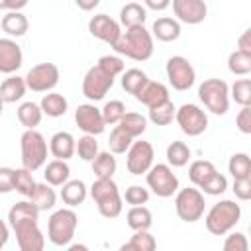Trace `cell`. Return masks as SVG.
<instances>
[{
    "instance_id": "1",
    "label": "cell",
    "mask_w": 251,
    "mask_h": 251,
    "mask_svg": "<svg viewBox=\"0 0 251 251\" xmlns=\"http://www.w3.org/2000/svg\"><path fill=\"white\" fill-rule=\"evenodd\" d=\"M118 55H124L133 61H147L153 55V37L145 25L129 27L122 31L120 39L112 47Z\"/></svg>"
},
{
    "instance_id": "2",
    "label": "cell",
    "mask_w": 251,
    "mask_h": 251,
    "mask_svg": "<svg viewBox=\"0 0 251 251\" xmlns=\"http://www.w3.org/2000/svg\"><path fill=\"white\" fill-rule=\"evenodd\" d=\"M90 196L96 202L102 218L114 220L122 214L124 200L120 196V190H118V184L114 182V178H96L90 186Z\"/></svg>"
},
{
    "instance_id": "3",
    "label": "cell",
    "mask_w": 251,
    "mask_h": 251,
    "mask_svg": "<svg viewBox=\"0 0 251 251\" xmlns=\"http://www.w3.org/2000/svg\"><path fill=\"white\" fill-rule=\"evenodd\" d=\"M241 218V208L235 200H220L206 214V229L212 235L229 233Z\"/></svg>"
},
{
    "instance_id": "4",
    "label": "cell",
    "mask_w": 251,
    "mask_h": 251,
    "mask_svg": "<svg viewBox=\"0 0 251 251\" xmlns=\"http://www.w3.org/2000/svg\"><path fill=\"white\" fill-rule=\"evenodd\" d=\"M20 151H22V165L27 171H37L47 161V141L37 129H25L20 137Z\"/></svg>"
},
{
    "instance_id": "5",
    "label": "cell",
    "mask_w": 251,
    "mask_h": 251,
    "mask_svg": "<svg viewBox=\"0 0 251 251\" xmlns=\"http://www.w3.org/2000/svg\"><path fill=\"white\" fill-rule=\"evenodd\" d=\"M78 226V216L73 208L55 210L47 222V237L53 245H69L75 237Z\"/></svg>"
},
{
    "instance_id": "6",
    "label": "cell",
    "mask_w": 251,
    "mask_h": 251,
    "mask_svg": "<svg viewBox=\"0 0 251 251\" xmlns=\"http://www.w3.org/2000/svg\"><path fill=\"white\" fill-rule=\"evenodd\" d=\"M198 98L216 116H224L229 110V86L222 78H206L198 86Z\"/></svg>"
},
{
    "instance_id": "7",
    "label": "cell",
    "mask_w": 251,
    "mask_h": 251,
    "mask_svg": "<svg viewBox=\"0 0 251 251\" xmlns=\"http://www.w3.org/2000/svg\"><path fill=\"white\" fill-rule=\"evenodd\" d=\"M204 208H206V200L198 188H180L176 192L175 210L182 222H186V224L198 222L204 216Z\"/></svg>"
},
{
    "instance_id": "8",
    "label": "cell",
    "mask_w": 251,
    "mask_h": 251,
    "mask_svg": "<svg viewBox=\"0 0 251 251\" xmlns=\"http://www.w3.org/2000/svg\"><path fill=\"white\" fill-rule=\"evenodd\" d=\"M147 186L151 188L153 194L159 198H171L173 194L178 192V178L173 173V169L167 163H157L153 165L147 173Z\"/></svg>"
},
{
    "instance_id": "9",
    "label": "cell",
    "mask_w": 251,
    "mask_h": 251,
    "mask_svg": "<svg viewBox=\"0 0 251 251\" xmlns=\"http://www.w3.org/2000/svg\"><path fill=\"white\" fill-rule=\"evenodd\" d=\"M175 120L180 131L188 137H198L208 129V116L196 104H182L175 112Z\"/></svg>"
},
{
    "instance_id": "10",
    "label": "cell",
    "mask_w": 251,
    "mask_h": 251,
    "mask_svg": "<svg viewBox=\"0 0 251 251\" xmlns=\"http://www.w3.org/2000/svg\"><path fill=\"white\" fill-rule=\"evenodd\" d=\"M165 71H167V78H169V84L178 90V92H184L188 90L194 80H196V71L194 67L190 65V61L182 55H175L167 61L165 65Z\"/></svg>"
},
{
    "instance_id": "11",
    "label": "cell",
    "mask_w": 251,
    "mask_h": 251,
    "mask_svg": "<svg viewBox=\"0 0 251 251\" xmlns=\"http://www.w3.org/2000/svg\"><path fill=\"white\" fill-rule=\"evenodd\" d=\"M24 80L31 92H51L59 82V67L55 63H39L27 71Z\"/></svg>"
},
{
    "instance_id": "12",
    "label": "cell",
    "mask_w": 251,
    "mask_h": 251,
    "mask_svg": "<svg viewBox=\"0 0 251 251\" xmlns=\"http://www.w3.org/2000/svg\"><path fill=\"white\" fill-rule=\"evenodd\" d=\"M16 233V241L20 251H43L45 235L37 226V220H22L10 226Z\"/></svg>"
},
{
    "instance_id": "13",
    "label": "cell",
    "mask_w": 251,
    "mask_h": 251,
    "mask_svg": "<svg viewBox=\"0 0 251 251\" xmlns=\"http://www.w3.org/2000/svg\"><path fill=\"white\" fill-rule=\"evenodd\" d=\"M114 86V76L106 75L100 67H90L82 78V94L90 100V102H98L102 100L108 90Z\"/></svg>"
},
{
    "instance_id": "14",
    "label": "cell",
    "mask_w": 251,
    "mask_h": 251,
    "mask_svg": "<svg viewBox=\"0 0 251 251\" xmlns=\"http://www.w3.org/2000/svg\"><path fill=\"white\" fill-rule=\"evenodd\" d=\"M153 157H155V149L149 141H133L131 147L127 149V157H126V167L131 175L139 176L145 175L151 167H153Z\"/></svg>"
},
{
    "instance_id": "15",
    "label": "cell",
    "mask_w": 251,
    "mask_h": 251,
    "mask_svg": "<svg viewBox=\"0 0 251 251\" xmlns=\"http://www.w3.org/2000/svg\"><path fill=\"white\" fill-rule=\"evenodd\" d=\"M75 122L78 126L80 131H84V135H100L106 129L104 118L100 108H96L94 104H80L75 110Z\"/></svg>"
},
{
    "instance_id": "16",
    "label": "cell",
    "mask_w": 251,
    "mask_h": 251,
    "mask_svg": "<svg viewBox=\"0 0 251 251\" xmlns=\"http://www.w3.org/2000/svg\"><path fill=\"white\" fill-rule=\"evenodd\" d=\"M88 31H90L92 37L108 43L110 47H114V43L122 35L120 24L114 18H110L108 14H96V16H92L90 22H88Z\"/></svg>"
},
{
    "instance_id": "17",
    "label": "cell",
    "mask_w": 251,
    "mask_h": 251,
    "mask_svg": "<svg viewBox=\"0 0 251 251\" xmlns=\"http://www.w3.org/2000/svg\"><path fill=\"white\" fill-rule=\"evenodd\" d=\"M173 12L176 16V22L196 25L206 20L208 6L202 0H173Z\"/></svg>"
},
{
    "instance_id": "18",
    "label": "cell",
    "mask_w": 251,
    "mask_h": 251,
    "mask_svg": "<svg viewBox=\"0 0 251 251\" xmlns=\"http://www.w3.org/2000/svg\"><path fill=\"white\" fill-rule=\"evenodd\" d=\"M22 63H24L22 47L10 37H0V73L14 75L22 67Z\"/></svg>"
},
{
    "instance_id": "19",
    "label": "cell",
    "mask_w": 251,
    "mask_h": 251,
    "mask_svg": "<svg viewBox=\"0 0 251 251\" xmlns=\"http://www.w3.org/2000/svg\"><path fill=\"white\" fill-rule=\"evenodd\" d=\"M137 102H141L143 106H147L149 110L155 106H161L165 102H169V88L163 82H155V80H147V84L141 88V92L135 96Z\"/></svg>"
},
{
    "instance_id": "20",
    "label": "cell",
    "mask_w": 251,
    "mask_h": 251,
    "mask_svg": "<svg viewBox=\"0 0 251 251\" xmlns=\"http://www.w3.org/2000/svg\"><path fill=\"white\" fill-rule=\"evenodd\" d=\"M76 149V139L73 137V133L69 131H57L51 135L49 139V153L57 159V161H67L75 155Z\"/></svg>"
},
{
    "instance_id": "21",
    "label": "cell",
    "mask_w": 251,
    "mask_h": 251,
    "mask_svg": "<svg viewBox=\"0 0 251 251\" xmlns=\"http://www.w3.org/2000/svg\"><path fill=\"white\" fill-rule=\"evenodd\" d=\"M149 33H151V37H157L163 43H171V41H176L180 37V24L175 18L161 16L153 22V27Z\"/></svg>"
},
{
    "instance_id": "22",
    "label": "cell",
    "mask_w": 251,
    "mask_h": 251,
    "mask_svg": "<svg viewBox=\"0 0 251 251\" xmlns=\"http://www.w3.org/2000/svg\"><path fill=\"white\" fill-rule=\"evenodd\" d=\"M27 86H25V80L18 75H10L2 84H0V100L4 104H14L18 100L24 98Z\"/></svg>"
},
{
    "instance_id": "23",
    "label": "cell",
    "mask_w": 251,
    "mask_h": 251,
    "mask_svg": "<svg viewBox=\"0 0 251 251\" xmlns=\"http://www.w3.org/2000/svg\"><path fill=\"white\" fill-rule=\"evenodd\" d=\"M27 198H29V202L39 212L53 210L55 208V202H57V194H55V190L47 182H35V188L31 190V194Z\"/></svg>"
},
{
    "instance_id": "24",
    "label": "cell",
    "mask_w": 251,
    "mask_h": 251,
    "mask_svg": "<svg viewBox=\"0 0 251 251\" xmlns=\"http://www.w3.org/2000/svg\"><path fill=\"white\" fill-rule=\"evenodd\" d=\"M145 20H147V10L139 2H127L120 10V24L126 29L137 27V25H145Z\"/></svg>"
},
{
    "instance_id": "25",
    "label": "cell",
    "mask_w": 251,
    "mask_h": 251,
    "mask_svg": "<svg viewBox=\"0 0 251 251\" xmlns=\"http://www.w3.org/2000/svg\"><path fill=\"white\" fill-rule=\"evenodd\" d=\"M39 108H41V112L47 114L49 118H61V116L67 114L69 102H67V98H65L63 94H59V92H47V94H43V98H41V102H39Z\"/></svg>"
},
{
    "instance_id": "26",
    "label": "cell",
    "mask_w": 251,
    "mask_h": 251,
    "mask_svg": "<svg viewBox=\"0 0 251 251\" xmlns=\"http://www.w3.org/2000/svg\"><path fill=\"white\" fill-rule=\"evenodd\" d=\"M71 176V169L67 165V161H49L45 165V171H43V178L49 186H63Z\"/></svg>"
},
{
    "instance_id": "27",
    "label": "cell",
    "mask_w": 251,
    "mask_h": 251,
    "mask_svg": "<svg viewBox=\"0 0 251 251\" xmlns=\"http://www.w3.org/2000/svg\"><path fill=\"white\" fill-rule=\"evenodd\" d=\"M86 198V184L80 180V178H73V180H67L61 188V200L69 206V208H75L78 204H82Z\"/></svg>"
},
{
    "instance_id": "28",
    "label": "cell",
    "mask_w": 251,
    "mask_h": 251,
    "mask_svg": "<svg viewBox=\"0 0 251 251\" xmlns=\"http://www.w3.org/2000/svg\"><path fill=\"white\" fill-rule=\"evenodd\" d=\"M126 220L133 231H149L153 226V214L145 206H131L126 214Z\"/></svg>"
},
{
    "instance_id": "29",
    "label": "cell",
    "mask_w": 251,
    "mask_h": 251,
    "mask_svg": "<svg viewBox=\"0 0 251 251\" xmlns=\"http://www.w3.org/2000/svg\"><path fill=\"white\" fill-rule=\"evenodd\" d=\"M27 27H29V22H27L25 14H22V12H6L2 18V29L10 35V39L25 35Z\"/></svg>"
},
{
    "instance_id": "30",
    "label": "cell",
    "mask_w": 251,
    "mask_h": 251,
    "mask_svg": "<svg viewBox=\"0 0 251 251\" xmlns=\"http://www.w3.org/2000/svg\"><path fill=\"white\" fill-rule=\"evenodd\" d=\"M118 127L124 129L131 139H135V137H139V135L145 133V129H147V118L143 114H137V112H126L124 118L120 120Z\"/></svg>"
},
{
    "instance_id": "31",
    "label": "cell",
    "mask_w": 251,
    "mask_h": 251,
    "mask_svg": "<svg viewBox=\"0 0 251 251\" xmlns=\"http://www.w3.org/2000/svg\"><path fill=\"white\" fill-rule=\"evenodd\" d=\"M116 169H118V163L110 151H100L92 161V173L96 178H112Z\"/></svg>"
},
{
    "instance_id": "32",
    "label": "cell",
    "mask_w": 251,
    "mask_h": 251,
    "mask_svg": "<svg viewBox=\"0 0 251 251\" xmlns=\"http://www.w3.org/2000/svg\"><path fill=\"white\" fill-rule=\"evenodd\" d=\"M43 112L39 108V104L35 102H24L18 108V122L25 127V129H35L41 124Z\"/></svg>"
},
{
    "instance_id": "33",
    "label": "cell",
    "mask_w": 251,
    "mask_h": 251,
    "mask_svg": "<svg viewBox=\"0 0 251 251\" xmlns=\"http://www.w3.org/2000/svg\"><path fill=\"white\" fill-rule=\"evenodd\" d=\"M216 173V167L212 161H206V159H198V161H192L190 167H188V178L194 186H202L212 175Z\"/></svg>"
},
{
    "instance_id": "34",
    "label": "cell",
    "mask_w": 251,
    "mask_h": 251,
    "mask_svg": "<svg viewBox=\"0 0 251 251\" xmlns=\"http://www.w3.org/2000/svg\"><path fill=\"white\" fill-rule=\"evenodd\" d=\"M147 80L149 78L141 69H127L122 73V88L133 96H137L141 92V88L147 84Z\"/></svg>"
},
{
    "instance_id": "35",
    "label": "cell",
    "mask_w": 251,
    "mask_h": 251,
    "mask_svg": "<svg viewBox=\"0 0 251 251\" xmlns=\"http://www.w3.org/2000/svg\"><path fill=\"white\" fill-rule=\"evenodd\" d=\"M190 155H192V151L184 141H173L167 147V165L171 169L173 167H184L190 161Z\"/></svg>"
},
{
    "instance_id": "36",
    "label": "cell",
    "mask_w": 251,
    "mask_h": 251,
    "mask_svg": "<svg viewBox=\"0 0 251 251\" xmlns=\"http://www.w3.org/2000/svg\"><path fill=\"white\" fill-rule=\"evenodd\" d=\"M37 218H39V210L29 200L16 202L8 210V226H12L16 222H22V220H37Z\"/></svg>"
},
{
    "instance_id": "37",
    "label": "cell",
    "mask_w": 251,
    "mask_h": 251,
    "mask_svg": "<svg viewBox=\"0 0 251 251\" xmlns=\"http://www.w3.org/2000/svg\"><path fill=\"white\" fill-rule=\"evenodd\" d=\"M227 171L235 178H251V159L247 153H233L227 163Z\"/></svg>"
},
{
    "instance_id": "38",
    "label": "cell",
    "mask_w": 251,
    "mask_h": 251,
    "mask_svg": "<svg viewBox=\"0 0 251 251\" xmlns=\"http://www.w3.org/2000/svg\"><path fill=\"white\" fill-rule=\"evenodd\" d=\"M227 69L231 75L237 76H247L251 73V55L239 53V51H231L227 57Z\"/></svg>"
},
{
    "instance_id": "39",
    "label": "cell",
    "mask_w": 251,
    "mask_h": 251,
    "mask_svg": "<svg viewBox=\"0 0 251 251\" xmlns=\"http://www.w3.org/2000/svg\"><path fill=\"white\" fill-rule=\"evenodd\" d=\"M131 143H133V139H131L124 129H120L118 126L112 129L110 139H108V147H110V153H112V155L127 153V149L131 147Z\"/></svg>"
},
{
    "instance_id": "40",
    "label": "cell",
    "mask_w": 251,
    "mask_h": 251,
    "mask_svg": "<svg viewBox=\"0 0 251 251\" xmlns=\"http://www.w3.org/2000/svg\"><path fill=\"white\" fill-rule=\"evenodd\" d=\"M35 188V178L33 173L27 169H14V190L20 192L22 196H29L31 190Z\"/></svg>"
},
{
    "instance_id": "41",
    "label": "cell",
    "mask_w": 251,
    "mask_h": 251,
    "mask_svg": "<svg viewBox=\"0 0 251 251\" xmlns=\"http://www.w3.org/2000/svg\"><path fill=\"white\" fill-rule=\"evenodd\" d=\"M175 112H176V108H175V104L169 100V102H165V104H161V106L151 108V110H149V120H151L155 126H169V124L175 120Z\"/></svg>"
},
{
    "instance_id": "42",
    "label": "cell",
    "mask_w": 251,
    "mask_h": 251,
    "mask_svg": "<svg viewBox=\"0 0 251 251\" xmlns=\"http://www.w3.org/2000/svg\"><path fill=\"white\" fill-rule=\"evenodd\" d=\"M100 112H102V118H104L106 126H118L120 120L126 114V104L122 100H110V102L104 104V108Z\"/></svg>"
},
{
    "instance_id": "43",
    "label": "cell",
    "mask_w": 251,
    "mask_h": 251,
    "mask_svg": "<svg viewBox=\"0 0 251 251\" xmlns=\"http://www.w3.org/2000/svg\"><path fill=\"white\" fill-rule=\"evenodd\" d=\"M75 153H78V157H80L82 161L92 163L94 157L100 153V151H98V141H96V137H94V135H82V137H78Z\"/></svg>"
},
{
    "instance_id": "44",
    "label": "cell",
    "mask_w": 251,
    "mask_h": 251,
    "mask_svg": "<svg viewBox=\"0 0 251 251\" xmlns=\"http://www.w3.org/2000/svg\"><path fill=\"white\" fill-rule=\"evenodd\" d=\"M231 98L241 106H249L251 104V80L249 78H237L231 84Z\"/></svg>"
},
{
    "instance_id": "45",
    "label": "cell",
    "mask_w": 251,
    "mask_h": 251,
    "mask_svg": "<svg viewBox=\"0 0 251 251\" xmlns=\"http://www.w3.org/2000/svg\"><path fill=\"white\" fill-rule=\"evenodd\" d=\"M226 190H227V178L218 171L200 186V192L202 194H210V196H220Z\"/></svg>"
},
{
    "instance_id": "46",
    "label": "cell",
    "mask_w": 251,
    "mask_h": 251,
    "mask_svg": "<svg viewBox=\"0 0 251 251\" xmlns=\"http://www.w3.org/2000/svg\"><path fill=\"white\" fill-rule=\"evenodd\" d=\"M96 67H100L106 75H110V76H114V78H116L118 75H122V73H124L126 63H124L118 55H102V57L98 59Z\"/></svg>"
},
{
    "instance_id": "47",
    "label": "cell",
    "mask_w": 251,
    "mask_h": 251,
    "mask_svg": "<svg viewBox=\"0 0 251 251\" xmlns=\"http://www.w3.org/2000/svg\"><path fill=\"white\" fill-rule=\"evenodd\" d=\"M122 200H126L129 206H143L149 200V190L143 188V186H139V184H131V186L126 188Z\"/></svg>"
},
{
    "instance_id": "48",
    "label": "cell",
    "mask_w": 251,
    "mask_h": 251,
    "mask_svg": "<svg viewBox=\"0 0 251 251\" xmlns=\"http://www.w3.org/2000/svg\"><path fill=\"white\" fill-rule=\"evenodd\" d=\"M127 243L135 251H155L157 249V241L149 231H135Z\"/></svg>"
},
{
    "instance_id": "49",
    "label": "cell",
    "mask_w": 251,
    "mask_h": 251,
    "mask_svg": "<svg viewBox=\"0 0 251 251\" xmlns=\"http://www.w3.org/2000/svg\"><path fill=\"white\" fill-rule=\"evenodd\" d=\"M222 251H249V241L245 237V233L241 231H233L226 237Z\"/></svg>"
},
{
    "instance_id": "50",
    "label": "cell",
    "mask_w": 251,
    "mask_h": 251,
    "mask_svg": "<svg viewBox=\"0 0 251 251\" xmlns=\"http://www.w3.org/2000/svg\"><path fill=\"white\" fill-rule=\"evenodd\" d=\"M231 190H233L235 198L247 202L251 198V178H235Z\"/></svg>"
},
{
    "instance_id": "51",
    "label": "cell",
    "mask_w": 251,
    "mask_h": 251,
    "mask_svg": "<svg viewBox=\"0 0 251 251\" xmlns=\"http://www.w3.org/2000/svg\"><path fill=\"white\" fill-rule=\"evenodd\" d=\"M235 126H237V129H239L241 133H245V135L251 133V108H249V106H245V108H241V110L237 112V116H235Z\"/></svg>"
},
{
    "instance_id": "52",
    "label": "cell",
    "mask_w": 251,
    "mask_h": 251,
    "mask_svg": "<svg viewBox=\"0 0 251 251\" xmlns=\"http://www.w3.org/2000/svg\"><path fill=\"white\" fill-rule=\"evenodd\" d=\"M14 190V169L0 167V192L8 194Z\"/></svg>"
},
{
    "instance_id": "53",
    "label": "cell",
    "mask_w": 251,
    "mask_h": 251,
    "mask_svg": "<svg viewBox=\"0 0 251 251\" xmlns=\"http://www.w3.org/2000/svg\"><path fill=\"white\" fill-rule=\"evenodd\" d=\"M239 53H245V55H251V29H245L239 39H237V49Z\"/></svg>"
},
{
    "instance_id": "54",
    "label": "cell",
    "mask_w": 251,
    "mask_h": 251,
    "mask_svg": "<svg viewBox=\"0 0 251 251\" xmlns=\"http://www.w3.org/2000/svg\"><path fill=\"white\" fill-rule=\"evenodd\" d=\"M25 6H27L25 0H0V10H8V12H20Z\"/></svg>"
},
{
    "instance_id": "55",
    "label": "cell",
    "mask_w": 251,
    "mask_h": 251,
    "mask_svg": "<svg viewBox=\"0 0 251 251\" xmlns=\"http://www.w3.org/2000/svg\"><path fill=\"white\" fill-rule=\"evenodd\" d=\"M169 6H171L169 0H159V2H155V0H145V6H143V8H151V10H167Z\"/></svg>"
},
{
    "instance_id": "56",
    "label": "cell",
    "mask_w": 251,
    "mask_h": 251,
    "mask_svg": "<svg viewBox=\"0 0 251 251\" xmlns=\"http://www.w3.org/2000/svg\"><path fill=\"white\" fill-rule=\"evenodd\" d=\"M8 237H10V229H8V226L4 224V220H0V247L6 245Z\"/></svg>"
},
{
    "instance_id": "57",
    "label": "cell",
    "mask_w": 251,
    "mask_h": 251,
    "mask_svg": "<svg viewBox=\"0 0 251 251\" xmlns=\"http://www.w3.org/2000/svg\"><path fill=\"white\" fill-rule=\"evenodd\" d=\"M98 4H100L98 0H90V2H82V0H76V6H78L80 10H94Z\"/></svg>"
},
{
    "instance_id": "58",
    "label": "cell",
    "mask_w": 251,
    "mask_h": 251,
    "mask_svg": "<svg viewBox=\"0 0 251 251\" xmlns=\"http://www.w3.org/2000/svg\"><path fill=\"white\" fill-rule=\"evenodd\" d=\"M67 251H90L84 243H71L69 247H67Z\"/></svg>"
},
{
    "instance_id": "59",
    "label": "cell",
    "mask_w": 251,
    "mask_h": 251,
    "mask_svg": "<svg viewBox=\"0 0 251 251\" xmlns=\"http://www.w3.org/2000/svg\"><path fill=\"white\" fill-rule=\"evenodd\" d=\"M118 251H135V249H133L129 243H124V245H120V249H118Z\"/></svg>"
},
{
    "instance_id": "60",
    "label": "cell",
    "mask_w": 251,
    "mask_h": 251,
    "mask_svg": "<svg viewBox=\"0 0 251 251\" xmlns=\"http://www.w3.org/2000/svg\"><path fill=\"white\" fill-rule=\"evenodd\" d=\"M2 108H4V102L0 100V116H2Z\"/></svg>"
},
{
    "instance_id": "61",
    "label": "cell",
    "mask_w": 251,
    "mask_h": 251,
    "mask_svg": "<svg viewBox=\"0 0 251 251\" xmlns=\"http://www.w3.org/2000/svg\"><path fill=\"white\" fill-rule=\"evenodd\" d=\"M0 249H2V247H0Z\"/></svg>"
}]
</instances>
